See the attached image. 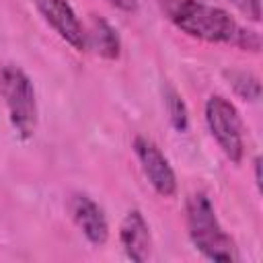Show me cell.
<instances>
[{
    "label": "cell",
    "instance_id": "6da1fadb",
    "mask_svg": "<svg viewBox=\"0 0 263 263\" xmlns=\"http://www.w3.org/2000/svg\"><path fill=\"white\" fill-rule=\"evenodd\" d=\"M166 21L191 39L230 45L240 51L259 53L261 35L240 25L228 10L208 0H158Z\"/></svg>",
    "mask_w": 263,
    "mask_h": 263
},
{
    "label": "cell",
    "instance_id": "7a4b0ae2",
    "mask_svg": "<svg viewBox=\"0 0 263 263\" xmlns=\"http://www.w3.org/2000/svg\"><path fill=\"white\" fill-rule=\"evenodd\" d=\"M185 226L191 245L208 261H218V263L238 261L236 242L220 224L216 216V208L205 191L189 193L185 201Z\"/></svg>",
    "mask_w": 263,
    "mask_h": 263
},
{
    "label": "cell",
    "instance_id": "3957f363",
    "mask_svg": "<svg viewBox=\"0 0 263 263\" xmlns=\"http://www.w3.org/2000/svg\"><path fill=\"white\" fill-rule=\"evenodd\" d=\"M0 97L14 136L23 142L31 140L37 132L39 109H37L35 86L21 66L16 64L0 66Z\"/></svg>",
    "mask_w": 263,
    "mask_h": 263
},
{
    "label": "cell",
    "instance_id": "277c9868",
    "mask_svg": "<svg viewBox=\"0 0 263 263\" xmlns=\"http://www.w3.org/2000/svg\"><path fill=\"white\" fill-rule=\"evenodd\" d=\"M203 117L222 154L232 164H240L245 158V125L234 103L222 95H212L205 101Z\"/></svg>",
    "mask_w": 263,
    "mask_h": 263
},
{
    "label": "cell",
    "instance_id": "5b68a950",
    "mask_svg": "<svg viewBox=\"0 0 263 263\" xmlns=\"http://www.w3.org/2000/svg\"><path fill=\"white\" fill-rule=\"evenodd\" d=\"M134 156L150 183V187L160 195V197H175L177 193V175L164 156V152L146 136H136L132 142Z\"/></svg>",
    "mask_w": 263,
    "mask_h": 263
},
{
    "label": "cell",
    "instance_id": "8992f818",
    "mask_svg": "<svg viewBox=\"0 0 263 263\" xmlns=\"http://www.w3.org/2000/svg\"><path fill=\"white\" fill-rule=\"evenodd\" d=\"M39 16L74 51H86V29L68 0H31Z\"/></svg>",
    "mask_w": 263,
    "mask_h": 263
},
{
    "label": "cell",
    "instance_id": "52a82bcc",
    "mask_svg": "<svg viewBox=\"0 0 263 263\" xmlns=\"http://www.w3.org/2000/svg\"><path fill=\"white\" fill-rule=\"evenodd\" d=\"M68 214L74 226L92 247H103L109 240V220L105 210L88 193L74 191L68 197Z\"/></svg>",
    "mask_w": 263,
    "mask_h": 263
},
{
    "label": "cell",
    "instance_id": "ba28073f",
    "mask_svg": "<svg viewBox=\"0 0 263 263\" xmlns=\"http://www.w3.org/2000/svg\"><path fill=\"white\" fill-rule=\"evenodd\" d=\"M119 245L125 257L134 263H144L152 255V232L144 214L134 208L129 210L119 224Z\"/></svg>",
    "mask_w": 263,
    "mask_h": 263
},
{
    "label": "cell",
    "instance_id": "9c48e42d",
    "mask_svg": "<svg viewBox=\"0 0 263 263\" xmlns=\"http://www.w3.org/2000/svg\"><path fill=\"white\" fill-rule=\"evenodd\" d=\"M86 49H92L99 58L115 62L121 55V39L117 29L103 16H92L86 31Z\"/></svg>",
    "mask_w": 263,
    "mask_h": 263
},
{
    "label": "cell",
    "instance_id": "30bf717a",
    "mask_svg": "<svg viewBox=\"0 0 263 263\" xmlns=\"http://www.w3.org/2000/svg\"><path fill=\"white\" fill-rule=\"evenodd\" d=\"M228 84L232 86V90L242 99V101H249V103H257L261 99V80L257 74L249 72V70H226L224 72Z\"/></svg>",
    "mask_w": 263,
    "mask_h": 263
},
{
    "label": "cell",
    "instance_id": "8fae6325",
    "mask_svg": "<svg viewBox=\"0 0 263 263\" xmlns=\"http://www.w3.org/2000/svg\"><path fill=\"white\" fill-rule=\"evenodd\" d=\"M164 107H166L171 125L179 134H185L189 129V109H187L183 97L175 88H166V92H164Z\"/></svg>",
    "mask_w": 263,
    "mask_h": 263
},
{
    "label": "cell",
    "instance_id": "7c38bea8",
    "mask_svg": "<svg viewBox=\"0 0 263 263\" xmlns=\"http://www.w3.org/2000/svg\"><path fill=\"white\" fill-rule=\"evenodd\" d=\"M212 2L230 4L232 8H236L240 14H245L253 23H259L261 21V0H212Z\"/></svg>",
    "mask_w": 263,
    "mask_h": 263
},
{
    "label": "cell",
    "instance_id": "4fadbf2b",
    "mask_svg": "<svg viewBox=\"0 0 263 263\" xmlns=\"http://www.w3.org/2000/svg\"><path fill=\"white\" fill-rule=\"evenodd\" d=\"M105 2L117 10H123V12H136L138 10V0H105Z\"/></svg>",
    "mask_w": 263,
    "mask_h": 263
},
{
    "label": "cell",
    "instance_id": "5bb4252c",
    "mask_svg": "<svg viewBox=\"0 0 263 263\" xmlns=\"http://www.w3.org/2000/svg\"><path fill=\"white\" fill-rule=\"evenodd\" d=\"M253 168H255V185L261 189V158H259V156H255Z\"/></svg>",
    "mask_w": 263,
    "mask_h": 263
}]
</instances>
